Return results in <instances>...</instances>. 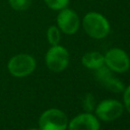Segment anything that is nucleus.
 <instances>
[{
  "mask_svg": "<svg viewBox=\"0 0 130 130\" xmlns=\"http://www.w3.org/2000/svg\"><path fill=\"white\" fill-rule=\"evenodd\" d=\"M81 25L86 35L95 40L106 38L111 29L108 18L96 11H89L84 14L81 20Z\"/></svg>",
  "mask_w": 130,
  "mask_h": 130,
  "instance_id": "1",
  "label": "nucleus"
},
{
  "mask_svg": "<svg viewBox=\"0 0 130 130\" xmlns=\"http://www.w3.org/2000/svg\"><path fill=\"white\" fill-rule=\"evenodd\" d=\"M67 126V116L59 109H49L39 119V128L41 130H66Z\"/></svg>",
  "mask_w": 130,
  "mask_h": 130,
  "instance_id": "2",
  "label": "nucleus"
},
{
  "mask_svg": "<svg viewBox=\"0 0 130 130\" xmlns=\"http://www.w3.org/2000/svg\"><path fill=\"white\" fill-rule=\"evenodd\" d=\"M36 60L28 54H17L8 62V71L15 77H24L29 75L36 69Z\"/></svg>",
  "mask_w": 130,
  "mask_h": 130,
  "instance_id": "3",
  "label": "nucleus"
},
{
  "mask_svg": "<svg viewBox=\"0 0 130 130\" xmlns=\"http://www.w3.org/2000/svg\"><path fill=\"white\" fill-rule=\"evenodd\" d=\"M46 65L47 67L54 72L63 71L69 63V53L66 48L63 46L55 45L51 46V48L46 53Z\"/></svg>",
  "mask_w": 130,
  "mask_h": 130,
  "instance_id": "4",
  "label": "nucleus"
},
{
  "mask_svg": "<svg viewBox=\"0 0 130 130\" xmlns=\"http://www.w3.org/2000/svg\"><path fill=\"white\" fill-rule=\"evenodd\" d=\"M56 22L60 31L68 36L74 35L80 27V18L78 14L68 7L59 10Z\"/></svg>",
  "mask_w": 130,
  "mask_h": 130,
  "instance_id": "5",
  "label": "nucleus"
},
{
  "mask_svg": "<svg viewBox=\"0 0 130 130\" xmlns=\"http://www.w3.org/2000/svg\"><path fill=\"white\" fill-rule=\"evenodd\" d=\"M104 58L105 65L114 72L122 73L127 71L130 67V58L128 54L120 48L110 49L106 55H104Z\"/></svg>",
  "mask_w": 130,
  "mask_h": 130,
  "instance_id": "6",
  "label": "nucleus"
},
{
  "mask_svg": "<svg viewBox=\"0 0 130 130\" xmlns=\"http://www.w3.org/2000/svg\"><path fill=\"white\" fill-rule=\"evenodd\" d=\"M123 105L116 100L102 101L95 108V117L105 122H111L118 119L123 114Z\"/></svg>",
  "mask_w": 130,
  "mask_h": 130,
  "instance_id": "7",
  "label": "nucleus"
},
{
  "mask_svg": "<svg viewBox=\"0 0 130 130\" xmlns=\"http://www.w3.org/2000/svg\"><path fill=\"white\" fill-rule=\"evenodd\" d=\"M95 78L100 81V83H102L110 91L121 92L124 90L123 83L113 75L112 70H110L106 65L95 70Z\"/></svg>",
  "mask_w": 130,
  "mask_h": 130,
  "instance_id": "8",
  "label": "nucleus"
},
{
  "mask_svg": "<svg viewBox=\"0 0 130 130\" xmlns=\"http://www.w3.org/2000/svg\"><path fill=\"white\" fill-rule=\"evenodd\" d=\"M67 127L68 130H100V122L94 115L87 112L74 117Z\"/></svg>",
  "mask_w": 130,
  "mask_h": 130,
  "instance_id": "9",
  "label": "nucleus"
},
{
  "mask_svg": "<svg viewBox=\"0 0 130 130\" xmlns=\"http://www.w3.org/2000/svg\"><path fill=\"white\" fill-rule=\"evenodd\" d=\"M81 63L84 67L88 69L96 70L98 68L105 65V58H104V55L101 54L100 52L92 51V52L85 53L82 56Z\"/></svg>",
  "mask_w": 130,
  "mask_h": 130,
  "instance_id": "10",
  "label": "nucleus"
},
{
  "mask_svg": "<svg viewBox=\"0 0 130 130\" xmlns=\"http://www.w3.org/2000/svg\"><path fill=\"white\" fill-rule=\"evenodd\" d=\"M47 40L51 46L58 45L61 40V31L57 25H51L47 29Z\"/></svg>",
  "mask_w": 130,
  "mask_h": 130,
  "instance_id": "11",
  "label": "nucleus"
},
{
  "mask_svg": "<svg viewBox=\"0 0 130 130\" xmlns=\"http://www.w3.org/2000/svg\"><path fill=\"white\" fill-rule=\"evenodd\" d=\"M9 6L16 11H24L28 9L32 3V0H7Z\"/></svg>",
  "mask_w": 130,
  "mask_h": 130,
  "instance_id": "12",
  "label": "nucleus"
},
{
  "mask_svg": "<svg viewBox=\"0 0 130 130\" xmlns=\"http://www.w3.org/2000/svg\"><path fill=\"white\" fill-rule=\"evenodd\" d=\"M70 0H44L47 7H49L52 10L59 11L65 7L68 6Z\"/></svg>",
  "mask_w": 130,
  "mask_h": 130,
  "instance_id": "13",
  "label": "nucleus"
},
{
  "mask_svg": "<svg viewBox=\"0 0 130 130\" xmlns=\"http://www.w3.org/2000/svg\"><path fill=\"white\" fill-rule=\"evenodd\" d=\"M124 93H123V101H124V106L126 110L130 113V85L124 88Z\"/></svg>",
  "mask_w": 130,
  "mask_h": 130,
  "instance_id": "14",
  "label": "nucleus"
},
{
  "mask_svg": "<svg viewBox=\"0 0 130 130\" xmlns=\"http://www.w3.org/2000/svg\"><path fill=\"white\" fill-rule=\"evenodd\" d=\"M93 106H94V101H93V98L91 94H87L86 98L84 99V109L90 113L93 109Z\"/></svg>",
  "mask_w": 130,
  "mask_h": 130,
  "instance_id": "15",
  "label": "nucleus"
},
{
  "mask_svg": "<svg viewBox=\"0 0 130 130\" xmlns=\"http://www.w3.org/2000/svg\"><path fill=\"white\" fill-rule=\"evenodd\" d=\"M28 130H41L40 128H30V129H28Z\"/></svg>",
  "mask_w": 130,
  "mask_h": 130,
  "instance_id": "16",
  "label": "nucleus"
},
{
  "mask_svg": "<svg viewBox=\"0 0 130 130\" xmlns=\"http://www.w3.org/2000/svg\"><path fill=\"white\" fill-rule=\"evenodd\" d=\"M129 58H130V57H129Z\"/></svg>",
  "mask_w": 130,
  "mask_h": 130,
  "instance_id": "17",
  "label": "nucleus"
}]
</instances>
